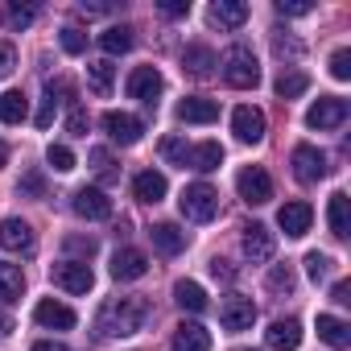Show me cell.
Returning a JSON list of instances; mask_svg holds the SVG:
<instances>
[{
  "label": "cell",
  "instance_id": "20",
  "mask_svg": "<svg viewBox=\"0 0 351 351\" xmlns=\"http://www.w3.org/2000/svg\"><path fill=\"white\" fill-rule=\"evenodd\" d=\"M169 351H211V330L199 322H182L169 339Z\"/></svg>",
  "mask_w": 351,
  "mask_h": 351
},
{
  "label": "cell",
  "instance_id": "16",
  "mask_svg": "<svg viewBox=\"0 0 351 351\" xmlns=\"http://www.w3.org/2000/svg\"><path fill=\"white\" fill-rule=\"evenodd\" d=\"M145 273H149V256L141 248H116V256H112V277L116 281H136Z\"/></svg>",
  "mask_w": 351,
  "mask_h": 351
},
{
  "label": "cell",
  "instance_id": "1",
  "mask_svg": "<svg viewBox=\"0 0 351 351\" xmlns=\"http://www.w3.org/2000/svg\"><path fill=\"white\" fill-rule=\"evenodd\" d=\"M149 318H153V306L145 298H136V293L132 298H112L95 314V335L99 339H128V335L145 330Z\"/></svg>",
  "mask_w": 351,
  "mask_h": 351
},
{
  "label": "cell",
  "instance_id": "12",
  "mask_svg": "<svg viewBox=\"0 0 351 351\" xmlns=\"http://www.w3.org/2000/svg\"><path fill=\"white\" fill-rule=\"evenodd\" d=\"M219 322H223V330H248V326L256 322V306H252V298L228 293L223 306H219Z\"/></svg>",
  "mask_w": 351,
  "mask_h": 351
},
{
  "label": "cell",
  "instance_id": "36",
  "mask_svg": "<svg viewBox=\"0 0 351 351\" xmlns=\"http://www.w3.org/2000/svg\"><path fill=\"white\" fill-rule=\"evenodd\" d=\"M62 248H66L71 256H83V265H87V261L95 256V248H99V244H95L91 236H66V240H62Z\"/></svg>",
  "mask_w": 351,
  "mask_h": 351
},
{
  "label": "cell",
  "instance_id": "46",
  "mask_svg": "<svg viewBox=\"0 0 351 351\" xmlns=\"http://www.w3.org/2000/svg\"><path fill=\"white\" fill-rule=\"evenodd\" d=\"M87 128H91V116H87L83 108H75V112L66 116V132H71V136H87Z\"/></svg>",
  "mask_w": 351,
  "mask_h": 351
},
{
  "label": "cell",
  "instance_id": "13",
  "mask_svg": "<svg viewBox=\"0 0 351 351\" xmlns=\"http://www.w3.org/2000/svg\"><path fill=\"white\" fill-rule=\"evenodd\" d=\"M277 223H281V232H285L289 240H302V236L310 232V223H314V207L302 203V199H293V203H285V207L277 211Z\"/></svg>",
  "mask_w": 351,
  "mask_h": 351
},
{
  "label": "cell",
  "instance_id": "22",
  "mask_svg": "<svg viewBox=\"0 0 351 351\" xmlns=\"http://www.w3.org/2000/svg\"><path fill=\"white\" fill-rule=\"evenodd\" d=\"M207 17L219 29H240L248 21V5H244V0H215V5L207 9Z\"/></svg>",
  "mask_w": 351,
  "mask_h": 351
},
{
  "label": "cell",
  "instance_id": "26",
  "mask_svg": "<svg viewBox=\"0 0 351 351\" xmlns=\"http://www.w3.org/2000/svg\"><path fill=\"white\" fill-rule=\"evenodd\" d=\"M318 339L326 347H335V351H347L351 347V326L343 318H335V314H318Z\"/></svg>",
  "mask_w": 351,
  "mask_h": 351
},
{
  "label": "cell",
  "instance_id": "23",
  "mask_svg": "<svg viewBox=\"0 0 351 351\" xmlns=\"http://www.w3.org/2000/svg\"><path fill=\"white\" fill-rule=\"evenodd\" d=\"M165 191H169V182H165V173H157V169H141L136 178H132V195L141 203H161Z\"/></svg>",
  "mask_w": 351,
  "mask_h": 351
},
{
  "label": "cell",
  "instance_id": "17",
  "mask_svg": "<svg viewBox=\"0 0 351 351\" xmlns=\"http://www.w3.org/2000/svg\"><path fill=\"white\" fill-rule=\"evenodd\" d=\"M34 322H38V326H46V330H71L79 318H75V310H71V306H62V302L46 298V302H38Z\"/></svg>",
  "mask_w": 351,
  "mask_h": 351
},
{
  "label": "cell",
  "instance_id": "40",
  "mask_svg": "<svg viewBox=\"0 0 351 351\" xmlns=\"http://www.w3.org/2000/svg\"><path fill=\"white\" fill-rule=\"evenodd\" d=\"M306 273H310V281H326L330 277V256L326 252H306Z\"/></svg>",
  "mask_w": 351,
  "mask_h": 351
},
{
  "label": "cell",
  "instance_id": "45",
  "mask_svg": "<svg viewBox=\"0 0 351 351\" xmlns=\"http://www.w3.org/2000/svg\"><path fill=\"white\" fill-rule=\"evenodd\" d=\"M58 104H62V99L46 91V99H42V112H38V128H50V124H54V116H58Z\"/></svg>",
  "mask_w": 351,
  "mask_h": 351
},
{
  "label": "cell",
  "instance_id": "5",
  "mask_svg": "<svg viewBox=\"0 0 351 351\" xmlns=\"http://www.w3.org/2000/svg\"><path fill=\"white\" fill-rule=\"evenodd\" d=\"M71 207H75L79 219H91V223L112 219V199H108L99 186H79V191L71 195Z\"/></svg>",
  "mask_w": 351,
  "mask_h": 351
},
{
  "label": "cell",
  "instance_id": "6",
  "mask_svg": "<svg viewBox=\"0 0 351 351\" xmlns=\"http://www.w3.org/2000/svg\"><path fill=\"white\" fill-rule=\"evenodd\" d=\"M289 161H293V178H298V182H306V186L326 178V153H322V149H314V145H298Z\"/></svg>",
  "mask_w": 351,
  "mask_h": 351
},
{
  "label": "cell",
  "instance_id": "52",
  "mask_svg": "<svg viewBox=\"0 0 351 351\" xmlns=\"http://www.w3.org/2000/svg\"><path fill=\"white\" fill-rule=\"evenodd\" d=\"M34 351H66V347L54 343V339H42V343H34Z\"/></svg>",
  "mask_w": 351,
  "mask_h": 351
},
{
  "label": "cell",
  "instance_id": "10",
  "mask_svg": "<svg viewBox=\"0 0 351 351\" xmlns=\"http://www.w3.org/2000/svg\"><path fill=\"white\" fill-rule=\"evenodd\" d=\"M232 132H236V141H244V145H261V141H265V112L252 108V104H240V108L232 112Z\"/></svg>",
  "mask_w": 351,
  "mask_h": 351
},
{
  "label": "cell",
  "instance_id": "24",
  "mask_svg": "<svg viewBox=\"0 0 351 351\" xmlns=\"http://www.w3.org/2000/svg\"><path fill=\"white\" fill-rule=\"evenodd\" d=\"M215 66H219V58H215L211 46H186V54H182V71H186V75H195V79H211Z\"/></svg>",
  "mask_w": 351,
  "mask_h": 351
},
{
  "label": "cell",
  "instance_id": "14",
  "mask_svg": "<svg viewBox=\"0 0 351 351\" xmlns=\"http://www.w3.org/2000/svg\"><path fill=\"white\" fill-rule=\"evenodd\" d=\"M0 248H9V252H21V256H29L34 248H38V240H34V228L25 223V219H5L0 223Z\"/></svg>",
  "mask_w": 351,
  "mask_h": 351
},
{
  "label": "cell",
  "instance_id": "44",
  "mask_svg": "<svg viewBox=\"0 0 351 351\" xmlns=\"http://www.w3.org/2000/svg\"><path fill=\"white\" fill-rule=\"evenodd\" d=\"M330 75L335 79H351V50H335L330 54Z\"/></svg>",
  "mask_w": 351,
  "mask_h": 351
},
{
  "label": "cell",
  "instance_id": "30",
  "mask_svg": "<svg viewBox=\"0 0 351 351\" xmlns=\"http://www.w3.org/2000/svg\"><path fill=\"white\" fill-rule=\"evenodd\" d=\"M132 42H136V38H132L128 25H108V29L99 34V50H104V54H128Z\"/></svg>",
  "mask_w": 351,
  "mask_h": 351
},
{
  "label": "cell",
  "instance_id": "33",
  "mask_svg": "<svg viewBox=\"0 0 351 351\" xmlns=\"http://www.w3.org/2000/svg\"><path fill=\"white\" fill-rule=\"evenodd\" d=\"M306 87H310L306 71H281V79H277V95L281 99H298V95H306Z\"/></svg>",
  "mask_w": 351,
  "mask_h": 351
},
{
  "label": "cell",
  "instance_id": "27",
  "mask_svg": "<svg viewBox=\"0 0 351 351\" xmlns=\"http://www.w3.org/2000/svg\"><path fill=\"white\" fill-rule=\"evenodd\" d=\"M21 293H25V273H21L17 265H5V261H0V306H13Z\"/></svg>",
  "mask_w": 351,
  "mask_h": 351
},
{
  "label": "cell",
  "instance_id": "7",
  "mask_svg": "<svg viewBox=\"0 0 351 351\" xmlns=\"http://www.w3.org/2000/svg\"><path fill=\"white\" fill-rule=\"evenodd\" d=\"M161 91H165V79H161L157 66H136V71L128 75V95L141 99L145 108H157V95H161Z\"/></svg>",
  "mask_w": 351,
  "mask_h": 351
},
{
  "label": "cell",
  "instance_id": "4",
  "mask_svg": "<svg viewBox=\"0 0 351 351\" xmlns=\"http://www.w3.org/2000/svg\"><path fill=\"white\" fill-rule=\"evenodd\" d=\"M236 191H240V199H244L248 207H265V203L273 199V178H269V169H261V165L240 169V173H236Z\"/></svg>",
  "mask_w": 351,
  "mask_h": 351
},
{
  "label": "cell",
  "instance_id": "35",
  "mask_svg": "<svg viewBox=\"0 0 351 351\" xmlns=\"http://www.w3.org/2000/svg\"><path fill=\"white\" fill-rule=\"evenodd\" d=\"M293 285H298V277H293L289 265H273L269 269V289L273 293H293Z\"/></svg>",
  "mask_w": 351,
  "mask_h": 351
},
{
  "label": "cell",
  "instance_id": "3",
  "mask_svg": "<svg viewBox=\"0 0 351 351\" xmlns=\"http://www.w3.org/2000/svg\"><path fill=\"white\" fill-rule=\"evenodd\" d=\"M178 207H182V215H186L191 223H211V219L219 215V191L207 186V182H195V186L182 191Z\"/></svg>",
  "mask_w": 351,
  "mask_h": 351
},
{
  "label": "cell",
  "instance_id": "37",
  "mask_svg": "<svg viewBox=\"0 0 351 351\" xmlns=\"http://www.w3.org/2000/svg\"><path fill=\"white\" fill-rule=\"evenodd\" d=\"M87 161L95 165V173H99L104 182H112V178H116V161H112V153H108V149H91V153H87Z\"/></svg>",
  "mask_w": 351,
  "mask_h": 351
},
{
  "label": "cell",
  "instance_id": "43",
  "mask_svg": "<svg viewBox=\"0 0 351 351\" xmlns=\"http://www.w3.org/2000/svg\"><path fill=\"white\" fill-rule=\"evenodd\" d=\"M62 50H66V54H83V50H87V38H83L75 25H66V29H62Z\"/></svg>",
  "mask_w": 351,
  "mask_h": 351
},
{
  "label": "cell",
  "instance_id": "15",
  "mask_svg": "<svg viewBox=\"0 0 351 351\" xmlns=\"http://www.w3.org/2000/svg\"><path fill=\"white\" fill-rule=\"evenodd\" d=\"M104 132H108L116 145H136L141 132H145V124H141L136 116H128V112H104Z\"/></svg>",
  "mask_w": 351,
  "mask_h": 351
},
{
  "label": "cell",
  "instance_id": "38",
  "mask_svg": "<svg viewBox=\"0 0 351 351\" xmlns=\"http://www.w3.org/2000/svg\"><path fill=\"white\" fill-rule=\"evenodd\" d=\"M273 50L281 54V58H302V42L298 38H285V29H273Z\"/></svg>",
  "mask_w": 351,
  "mask_h": 351
},
{
  "label": "cell",
  "instance_id": "41",
  "mask_svg": "<svg viewBox=\"0 0 351 351\" xmlns=\"http://www.w3.org/2000/svg\"><path fill=\"white\" fill-rule=\"evenodd\" d=\"M34 17H38V9H34V5H9V25H13V29L34 25Z\"/></svg>",
  "mask_w": 351,
  "mask_h": 351
},
{
  "label": "cell",
  "instance_id": "25",
  "mask_svg": "<svg viewBox=\"0 0 351 351\" xmlns=\"http://www.w3.org/2000/svg\"><path fill=\"white\" fill-rule=\"evenodd\" d=\"M223 165V145L219 141H203V145H191V157H186V169H199V173H211Z\"/></svg>",
  "mask_w": 351,
  "mask_h": 351
},
{
  "label": "cell",
  "instance_id": "29",
  "mask_svg": "<svg viewBox=\"0 0 351 351\" xmlns=\"http://www.w3.org/2000/svg\"><path fill=\"white\" fill-rule=\"evenodd\" d=\"M25 116H29L25 91H5V95H0V124H21Z\"/></svg>",
  "mask_w": 351,
  "mask_h": 351
},
{
  "label": "cell",
  "instance_id": "53",
  "mask_svg": "<svg viewBox=\"0 0 351 351\" xmlns=\"http://www.w3.org/2000/svg\"><path fill=\"white\" fill-rule=\"evenodd\" d=\"M5 165H9V145L0 141V169H5Z\"/></svg>",
  "mask_w": 351,
  "mask_h": 351
},
{
  "label": "cell",
  "instance_id": "19",
  "mask_svg": "<svg viewBox=\"0 0 351 351\" xmlns=\"http://www.w3.org/2000/svg\"><path fill=\"white\" fill-rule=\"evenodd\" d=\"M178 120L182 124H215L219 120V104L215 99H203V95H186L178 104Z\"/></svg>",
  "mask_w": 351,
  "mask_h": 351
},
{
  "label": "cell",
  "instance_id": "39",
  "mask_svg": "<svg viewBox=\"0 0 351 351\" xmlns=\"http://www.w3.org/2000/svg\"><path fill=\"white\" fill-rule=\"evenodd\" d=\"M46 161H50L58 173H71V169H75V153H71L66 145H50V149H46Z\"/></svg>",
  "mask_w": 351,
  "mask_h": 351
},
{
  "label": "cell",
  "instance_id": "8",
  "mask_svg": "<svg viewBox=\"0 0 351 351\" xmlns=\"http://www.w3.org/2000/svg\"><path fill=\"white\" fill-rule=\"evenodd\" d=\"M347 99H339V95H322L310 112H306V124L310 128H318V132H330V128H339L343 120H347Z\"/></svg>",
  "mask_w": 351,
  "mask_h": 351
},
{
  "label": "cell",
  "instance_id": "31",
  "mask_svg": "<svg viewBox=\"0 0 351 351\" xmlns=\"http://www.w3.org/2000/svg\"><path fill=\"white\" fill-rule=\"evenodd\" d=\"M326 223H330V236H339V240L351 232V223H347V195H343V191L330 195V203H326Z\"/></svg>",
  "mask_w": 351,
  "mask_h": 351
},
{
  "label": "cell",
  "instance_id": "54",
  "mask_svg": "<svg viewBox=\"0 0 351 351\" xmlns=\"http://www.w3.org/2000/svg\"><path fill=\"white\" fill-rule=\"evenodd\" d=\"M9 330H13V322H9V318H0V335H9Z\"/></svg>",
  "mask_w": 351,
  "mask_h": 351
},
{
  "label": "cell",
  "instance_id": "49",
  "mask_svg": "<svg viewBox=\"0 0 351 351\" xmlns=\"http://www.w3.org/2000/svg\"><path fill=\"white\" fill-rule=\"evenodd\" d=\"M161 13L165 17H186L191 13V0H161Z\"/></svg>",
  "mask_w": 351,
  "mask_h": 351
},
{
  "label": "cell",
  "instance_id": "21",
  "mask_svg": "<svg viewBox=\"0 0 351 351\" xmlns=\"http://www.w3.org/2000/svg\"><path fill=\"white\" fill-rule=\"evenodd\" d=\"M149 240H153V248H157L161 256H178V252L186 248V232H182L178 223H153V228H149Z\"/></svg>",
  "mask_w": 351,
  "mask_h": 351
},
{
  "label": "cell",
  "instance_id": "42",
  "mask_svg": "<svg viewBox=\"0 0 351 351\" xmlns=\"http://www.w3.org/2000/svg\"><path fill=\"white\" fill-rule=\"evenodd\" d=\"M277 13L281 17H306V13H314V5L310 0H277Z\"/></svg>",
  "mask_w": 351,
  "mask_h": 351
},
{
  "label": "cell",
  "instance_id": "50",
  "mask_svg": "<svg viewBox=\"0 0 351 351\" xmlns=\"http://www.w3.org/2000/svg\"><path fill=\"white\" fill-rule=\"evenodd\" d=\"M211 273H215V277H223V281H232V277H236V269H232L228 261H219V256L211 261Z\"/></svg>",
  "mask_w": 351,
  "mask_h": 351
},
{
  "label": "cell",
  "instance_id": "18",
  "mask_svg": "<svg viewBox=\"0 0 351 351\" xmlns=\"http://www.w3.org/2000/svg\"><path fill=\"white\" fill-rule=\"evenodd\" d=\"M265 343L273 351H298L302 347V322L298 318H277L269 330H265Z\"/></svg>",
  "mask_w": 351,
  "mask_h": 351
},
{
  "label": "cell",
  "instance_id": "48",
  "mask_svg": "<svg viewBox=\"0 0 351 351\" xmlns=\"http://www.w3.org/2000/svg\"><path fill=\"white\" fill-rule=\"evenodd\" d=\"M13 66H17V50H13L9 42H0V79L13 75Z\"/></svg>",
  "mask_w": 351,
  "mask_h": 351
},
{
  "label": "cell",
  "instance_id": "28",
  "mask_svg": "<svg viewBox=\"0 0 351 351\" xmlns=\"http://www.w3.org/2000/svg\"><path fill=\"white\" fill-rule=\"evenodd\" d=\"M173 302H178L182 310H191V314H203L207 310V289L199 281H178L173 285Z\"/></svg>",
  "mask_w": 351,
  "mask_h": 351
},
{
  "label": "cell",
  "instance_id": "51",
  "mask_svg": "<svg viewBox=\"0 0 351 351\" xmlns=\"http://www.w3.org/2000/svg\"><path fill=\"white\" fill-rule=\"evenodd\" d=\"M330 298H335L339 306H347V302H351V285H347V281H335V289H330Z\"/></svg>",
  "mask_w": 351,
  "mask_h": 351
},
{
  "label": "cell",
  "instance_id": "2",
  "mask_svg": "<svg viewBox=\"0 0 351 351\" xmlns=\"http://www.w3.org/2000/svg\"><path fill=\"white\" fill-rule=\"evenodd\" d=\"M223 83L228 87H236V91H248V87H256L261 83V62H256V54L248 50V46H228V54H223Z\"/></svg>",
  "mask_w": 351,
  "mask_h": 351
},
{
  "label": "cell",
  "instance_id": "9",
  "mask_svg": "<svg viewBox=\"0 0 351 351\" xmlns=\"http://www.w3.org/2000/svg\"><path fill=\"white\" fill-rule=\"evenodd\" d=\"M50 277H54V285L66 289V293H87V289L95 285L91 265H83V261H62V265L50 269Z\"/></svg>",
  "mask_w": 351,
  "mask_h": 351
},
{
  "label": "cell",
  "instance_id": "34",
  "mask_svg": "<svg viewBox=\"0 0 351 351\" xmlns=\"http://www.w3.org/2000/svg\"><path fill=\"white\" fill-rule=\"evenodd\" d=\"M161 157H165L169 165H182V169H186V157H191V145H186L182 136H165V141H161Z\"/></svg>",
  "mask_w": 351,
  "mask_h": 351
},
{
  "label": "cell",
  "instance_id": "47",
  "mask_svg": "<svg viewBox=\"0 0 351 351\" xmlns=\"http://www.w3.org/2000/svg\"><path fill=\"white\" fill-rule=\"evenodd\" d=\"M17 191H21V195H29V199H42V191H46L42 173H38V169H34V173H25V178L17 182Z\"/></svg>",
  "mask_w": 351,
  "mask_h": 351
},
{
  "label": "cell",
  "instance_id": "32",
  "mask_svg": "<svg viewBox=\"0 0 351 351\" xmlns=\"http://www.w3.org/2000/svg\"><path fill=\"white\" fill-rule=\"evenodd\" d=\"M112 75H116V66H112L108 58L87 62V83H91V91H95V95H108V91H112Z\"/></svg>",
  "mask_w": 351,
  "mask_h": 351
},
{
  "label": "cell",
  "instance_id": "11",
  "mask_svg": "<svg viewBox=\"0 0 351 351\" xmlns=\"http://www.w3.org/2000/svg\"><path fill=\"white\" fill-rule=\"evenodd\" d=\"M240 248H244V256H248L252 265H265V261H273V252H277V240H273V232H269L265 223H248V228H244V240H240Z\"/></svg>",
  "mask_w": 351,
  "mask_h": 351
}]
</instances>
